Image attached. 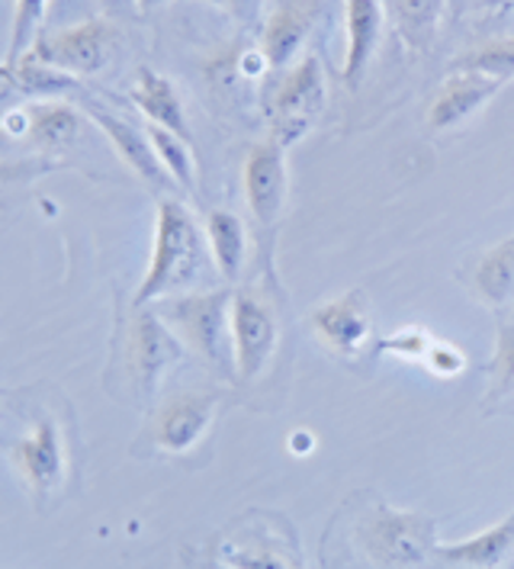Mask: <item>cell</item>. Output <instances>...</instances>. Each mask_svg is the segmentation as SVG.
<instances>
[{
    "mask_svg": "<svg viewBox=\"0 0 514 569\" xmlns=\"http://www.w3.org/2000/svg\"><path fill=\"white\" fill-rule=\"evenodd\" d=\"M187 358L181 338L164 326L154 306H129L117 319L110 367H107V390L122 392L125 402L145 406L152 402L164 377Z\"/></svg>",
    "mask_w": 514,
    "mask_h": 569,
    "instance_id": "obj_1",
    "label": "cell"
},
{
    "mask_svg": "<svg viewBox=\"0 0 514 569\" xmlns=\"http://www.w3.org/2000/svg\"><path fill=\"white\" fill-rule=\"evenodd\" d=\"M3 457L23 486L32 509L49 511L74 482V428L52 406H36L20 428L3 441Z\"/></svg>",
    "mask_w": 514,
    "mask_h": 569,
    "instance_id": "obj_2",
    "label": "cell"
},
{
    "mask_svg": "<svg viewBox=\"0 0 514 569\" xmlns=\"http://www.w3.org/2000/svg\"><path fill=\"white\" fill-rule=\"evenodd\" d=\"M210 268H215V264H212L206 229L196 222V216L190 212L183 200L161 197L158 212H154L149 268H145L135 293H132V302L135 306H154L168 297L203 290L200 283H203Z\"/></svg>",
    "mask_w": 514,
    "mask_h": 569,
    "instance_id": "obj_3",
    "label": "cell"
},
{
    "mask_svg": "<svg viewBox=\"0 0 514 569\" xmlns=\"http://www.w3.org/2000/svg\"><path fill=\"white\" fill-rule=\"evenodd\" d=\"M232 297L235 290L222 287V290H193L154 302V312L181 338L187 355L200 358L215 377L225 380H235Z\"/></svg>",
    "mask_w": 514,
    "mask_h": 569,
    "instance_id": "obj_4",
    "label": "cell"
},
{
    "mask_svg": "<svg viewBox=\"0 0 514 569\" xmlns=\"http://www.w3.org/2000/svg\"><path fill=\"white\" fill-rule=\"evenodd\" d=\"M354 540L363 557L380 569H419L437 550V521L427 511L393 509L376 502L363 511Z\"/></svg>",
    "mask_w": 514,
    "mask_h": 569,
    "instance_id": "obj_5",
    "label": "cell"
},
{
    "mask_svg": "<svg viewBox=\"0 0 514 569\" xmlns=\"http://www.w3.org/2000/svg\"><path fill=\"white\" fill-rule=\"evenodd\" d=\"M329 107V81L325 68L315 52H309L290 71L283 81L273 88L271 103H268V132L283 149L290 151L300 146L305 136L315 129Z\"/></svg>",
    "mask_w": 514,
    "mask_h": 569,
    "instance_id": "obj_6",
    "label": "cell"
},
{
    "mask_svg": "<svg viewBox=\"0 0 514 569\" xmlns=\"http://www.w3.org/2000/svg\"><path fill=\"white\" fill-rule=\"evenodd\" d=\"M219 412H222L219 392H171L149 412V421L139 435V450L149 448V453H161V457H183L206 441Z\"/></svg>",
    "mask_w": 514,
    "mask_h": 569,
    "instance_id": "obj_7",
    "label": "cell"
},
{
    "mask_svg": "<svg viewBox=\"0 0 514 569\" xmlns=\"http://www.w3.org/2000/svg\"><path fill=\"white\" fill-rule=\"evenodd\" d=\"M117 49H120V30L110 20L93 17L74 27L42 32L39 42L32 46V56L71 78H91L113 61Z\"/></svg>",
    "mask_w": 514,
    "mask_h": 569,
    "instance_id": "obj_8",
    "label": "cell"
},
{
    "mask_svg": "<svg viewBox=\"0 0 514 569\" xmlns=\"http://www.w3.org/2000/svg\"><path fill=\"white\" fill-rule=\"evenodd\" d=\"M280 345V322L271 302L251 290L232 297V348H235V383H254L271 367Z\"/></svg>",
    "mask_w": 514,
    "mask_h": 569,
    "instance_id": "obj_9",
    "label": "cell"
},
{
    "mask_svg": "<svg viewBox=\"0 0 514 569\" xmlns=\"http://www.w3.org/2000/svg\"><path fill=\"white\" fill-rule=\"evenodd\" d=\"M242 190L248 212L258 226H273L283 219L290 203V164L286 149L276 139L254 142L242 164Z\"/></svg>",
    "mask_w": 514,
    "mask_h": 569,
    "instance_id": "obj_10",
    "label": "cell"
},
{
    "mask_svg": "<svg viewBox=\"0 0 514 569\" xmlns=\"http://www.w3.org/2000/svg\"><path fill=\"white\" fill-rule=\"evenodd\" d=\"M508 88L498 78H488L483 71H466V68H451L444 84L437 88L434 100L427 103V129L431 132H451L463 122L480 117L485 107Z\"/></svg>",
    "mask_w": 514,
    "mask_h": 569,
    "instance_id": "obj_11",
    "label": "cell"
},
{
    "mask_svg": "<svg viewBox=\"0 0 514 569\" xmlns=\"http://www.w3.org/2000/svg\"><path fill=\"white\" fill-rule=\"evenodd\" d=\"M84 117L107 136V142L113 146V151L120 154V161L135 174V178L142 180L149 190H168V187H174V180L168 178V171L161 168V161H158V154H154L152 139H149V132L145 129H139V126H132L129 120H122L117 113H110V110H100L97 103H88L84 107Z\"/></svg>",
    "mask_w": 514,
    "mask_h": 569,
    "instance_id": "obj_12",
    "label": "cell"
},
{
    "mask_svg": "<svg viewBox=\"0 0 514 569\" xmlns=\"http://www.w3.org/2000/svg\"><path fill=\"white\" fill-rule=\"evenodd\" d=\"M315 335L322 338V345H329L337 355H357L363 345L370 341V302L361 287L322 302L312 309L309 316Z\"/></svg>",
    "mask_w": 514,
    "mask_h": 569,
    "instance_id": "obj_13",
    "label": "cell"
},
{
    "mask_svg": "<svg viewBox=\"0 0 514 569\" xmlns=\"http://www.w3.org/2000/svg\"><path fill=\"white\" fill-rule=\"evenodd\" d=\"M386 3L383 0H344V30L347 49L341 61V81L354 90L363 81L370 61L376 56L386 32Z\"/></svg>",
    "mask_w": 514,
    "mask_h": 569,
    "instance_id": "obj_14",
    "label": "cell"
},
{
    "mask_svg": "<svg viewBox=\"0 0 514 569\" xmlns=\"http://www.w3.org/2000/svg\"><path fill=\"white\" fill-rule=\"evenodd\" d=\"M315 0H283L273 7L264 20L261 32V52L271 68H286L296 64V56L303 52L305 39L315 23Z\"/></svg>",
    "mask_w": 514,
    "mask_h": 569,
    "instance_id": "obj_15",
    "label": "cell"
},
{
    "mask_svg": "<svg viewBox=\"0 0 514 569\" xmlns=\"http://www.w3.org/2000/svg\"><path fill=\"white\" fill-rule=\"evenodd\" d=\"M129 100L139 107V113L149 120V126H161V129H168V132L193 142L181 90H178V84L168 74L154 71L149 64H139L135 84L129 90Z\"/></svg>",
    "mask_w": 514,
    "mask_h": 569,
    "instance_id": "obj_16",
    "label": "cell"
},
{
    "mask_svg": "<svg viewBox=\"0 0 514 569\" xmlns=\"http://www.w3.org/2000/svg\"><path fill=\"white\" fill-rule=\"evenodd\" d=\"M514 553V511L480 535L451 543H437L434 557L454 569H498Z\"/></svg>",
    "mask_w": 514,
    "mask_h": 569,
    "instance_id": "obj_17",
    "label": "cell"
},
{
    "mask_svg": "<svg viewBox=\"0 0 514 569\" xmlns=\"http://www.w3.org/2000/svg\"><path fill=\"white\" fill-rule=\"evenodd\" d=\"M84 113L64 100H32L27 103V139L32 149L61 151L78 142Z\"/></svg>",
    "mask_w": 514,
    "mask_h": 569,
    "instance_id": "obj_18",
    "label": "cell"
},
{
    "mask_svg": "<svg viewBox=\"0 0 514 569\" xmlns=\"http://www.w3.org/2000/svg\"><path fill=\"white\" fill-rule=\"evenodd\" d=\"M203 229H206L215 273L225 283H235L248 264V229H244L242 216L232 210H210Z\"/></svg>",
    "mask_w": 514,
    "mask_h": 569,
    "instance_id": "obj_19",
    "label": "cell"
},
{
    "mask_svg": "<svg viewBox=\"0 0 514 569\" xmlns=\"http://www.w3.org/2000/svg\"><path fill=\"white\" fill-rule=\"evenodd\" d=\"M393 17L399 39L412 52H427L447 17V0H383Z\"/></svg>",
    "mask_w": 514,
    "mask_h": 569,
    "instance_id": "obj_20",
    "label": "cell"
},
{
    "mask_svg": "<svg viewBox=\"0 0 514 569\" xmlns=\"http://www.w3.org/2000/svg\"><path fill=\"white\" fill-rule=\"evenodd\" d=\"M473 290L488 306L514 302V236L488 248L473 268Z\"/></svg>",
    "mask_w": 514,
    "mask_h": 569,
    "instance_id": "obj_21",
    "label": "cell"
},
{
    "mask_svg": "<svg viewBox=\"0 0 514 569\" xmlns=\"http://www.w3.org/2000/svg\"><path fill=\"white\" fill-rule=\"evenodd\" d=\"M219 563L232 569H303L296 550L286 553L276 540L242 538L219 547Z\"/></svg>",
    "mask_w": 514,
    "mask_h": 569,
    "instance_id": "obj_22",
    "label": "cell"
},
{
    "mask_svg": "<svg viewBox=\"0 0 514 569\" xmlns=\"http://www.w3.org/2000/svg\"><path fill=\"white\" fill-rule=\"evenodd\" d=\"M149 139H152L154 154L161 161V168L168 171V178L174 180V187L187 190L190 197H196V158H193V142L181 139L161 126H149L145 129Z\"/></svg>",
    "mask_w": 514,
    "mask_h": 569,
    "instance_id": "obj_23",
    "label": "cell"
},
{
    "mask_svg": "<svg viewBox=\"0 0 514 569\" xmlns=\"http://www.w3.org/2000/svg\"><path fill=\"white\" fill-rule=\"evenodd\" d=\"M13 74H17V84H20V93L30 97V100H61L64 93L78 90V78L64 74L59 68L39 61L32 52H27L17 64H10Z\"/></svg>",
    "mask_w": 514,
    "mask_h": 569,
    "instance_id": "obj_24",
    "label": "cell"
},
{
    "mask_svg": "<svg viewBox=\"0 0 514 569\" xmlns=\"http://www.w3.org/2000/svg\"><path fill=\"white\" fill-rule=\"evenodd\" d=\"M52 0H13V17H10V42H7V64H17L42 36V23L49 17Z\"/></svg>",
    "mask_w": 514,
    "mask_h": 569,
    "instance_id": "obj_25",
    "label": "cell"
},
{
    "mask_svg": "<svg viewBox=\"0 0 514 569\" xmlns=\"http://www.w3.org/2000/svg\"><path fill=\"white\" fill-rule=\"evenodd\" d=\"M451 68H466V71H483L488 78H498L505 84L514 81V39H492L485 46H476L454 59Z\"/></svg>",
    "mask_w": 514,
    "mask_h": 569,
    "instance_id": "obj_26",
    "label": "cell"
},
{
    "mask_svg": "<svg viewBox=\"0 0 514 569\" xmlns=\"http://www.w3.org/2000/svg\"><path fill=\"white\" fill-rule=\"evenodd\" d=\"M492 387H488V402H502L514 392V322L498 326L495 338V355H492Z\"/></svg>",
    "mask_w": 514,
    "mask_h": 569,
    "instance_id": "obj_27",
    "label": "cell"
},
{
    "mask_svg": "<svg viewBox=\"0 0 514 569\" xmlns=\"http://www.w3.org/2000/svg\"><path fill=\"white\" fill-rule=\"evenodd\" d=\"M431 341H434L431 331L422 329V326H409V329L395 331L390 338H383V341L376 345V351H380V355H395V358L405 360H424Z\"/></svg>",
    "mask_w": 514,
    "mask_h": 569,
    "instance_id": "obj_28",
    "label": "cell"
},
{
    "mask_svg": "<svg viewBox=\"0 0 514 569\" xmlns=\"http://www.w3.org/2000/svg\"><path fill=\"white\" fill-rule=\"evenodd\" d=\"M422 363L434 373V377L451 380V377H460V373L466 370V355H463L456 345H451V341H437V338H434Z\"/></svg>",
    "mask_w": 514,
    "mask_h": 569,
    "instance_id": "obj_29",
    "label": "cell"
},
{
    "mask_svg": "<svg viewBox=\"0 0 514 569\" xmlns=\"http://www.w3.org/2000/svg\"><path fill=\"white\" fill-rule=\"evenodd\" d=\"M23 97L20 93V84H17V74L7 61H0V120L13 110V100Z\"/></svg>",
    "mask_w": 514,
    "mask_h": 569,
    "instance_id": "obj_30",
    "label": "cell"
},
{
    "mask_svg": "<svg viewBox=\"0 0 514 569\" xmlns=\"http://www.w3.org/2000/svg\"><path fill=\"white\" fill-rule=\"evenodd\" d=\"M203 3H212V7H219V10H225L229 17H235V20H254L258 13H261V3L264 0H203Z\"/></svg>",
    "mask_w": 514,
    "mask_h": 569,
    "instance_id": "obj_31",
    "label": "cell"
},
{
    "mask_svg": "<svg viewBox=\"0 0 514 569\" xmlns=\"http://www.w3.org/2000/svg\"><path fill=\"white\" fill-rule=\"evenodd\" d=\"M27 174H30L27 164H0V180H17L27 178Z\"/></svg>",
    "mask_w": 514,
    "mask_h": 569,
    "instance_id": "obj_32",
    "label": "cell"
},
{
    "mask_svg": "<svg viewBox=\"0 0 514 569\" xmlns=\"http://www.w3.org/2000/svg\"><path fill=\"white\" fill-rule=\"evenodd\" d=\"M168 0H135V10L142 13V17H152L154 10H161Z\"/></svg>",
    "mask_w": 514,
    "mask_h": 569,
    "instance_id": "obj_33",
    "label": "cell"
},
{
    "mask_svg": "<svg viewBox=\"0 0 514 569\" xmlns=\"http://www.w3.org/2000/svg\"><path fill=\"white\" fill-rule=\"evenodd\" d=\"M466 3H470V0H447V17H451V20H460L463 10H466Z\"/></svg>",
    "mask_w": 514,
    "mask_h": 569,
    "instance_id": "obj_34",
    "label": "cell"
},
{
    "mask_svg": "<svg viewBox=\"0 0 514 569\" xmlns=\"http://www.w3.org/2000/svg\"><path fill=\"white\" fill-rule=\"evenodd\" d=\"M7 402H10V392H3L0 390V416L7 412Z\"/></svg>",
    "mask_w": 514,
    "mask_h": 569,
    "instance_id": "obj_35",
    "label": "cell"
},
{
    "mask_svg": "<svg viewBox=\"0 0 514 569\" xmlns=\"http://www.w3.org/2000/svg\"><path fill=\"white\" fill-rule=\"evenodd\" d=\"M210 569H232V567H225V563H219V560H215V563H212Z\"/></svg>",
    "mask_w": 514,
    "mask_h": 569,
    "instance_id": "obj_36",
    "label": "cell"
},
{
    "mask_svg": "<svg viewBox=\"0 0 514 569\" xmlns=\"http://www.w3.org/2000/svg\"><path fill=\"white\" fill-rule=\"evenodd\" d=\"M107 3H113V0H107Z\"/></svg>",
    "mask_w": 514,
    "mask_h": 569,
    "instance_id": "obj_37",
    "label": "cell"
}]
</instances>
